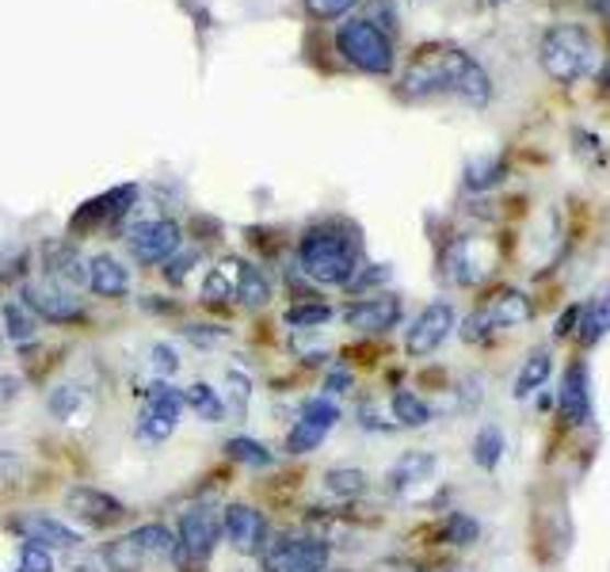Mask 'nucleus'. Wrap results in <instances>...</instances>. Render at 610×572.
<instances>
[{
    "mask_svg": "<svg viewBox=\"0 0 610 572\" xmlns=\"http://www.w3.org/2000/svg\"><path fill=\"white\" fill-rule=\"evenodd\" d=\"M389 408H393V420H397L400 428H423V424L436 420L431 405L420 397V393H413V390H393Z\"/></svg>",
    "mask_w": 610,
    "mask_h": 572,
    "instance_id": "obj_22",
    "label": "nucleus"
},
{
    "mask_svg": "<svg viewBox=\"0 0 610 572\" xmlns=\"http://www.w3.org/2000/svg\"><path fill=\"white\" fill-rule=\"evenodd\" d=\"M80 401H84V393L77 385H58V390H50V416L54 420H74Z\"/></svg>",
    "mask_w": 610,
    "mask_h": 572,
    "instance_id": "obj_36",
    "label": "nucleus"
},
{
    "mask_svg": "<svg viewBox=\"0 0 610 572\" xmlns=\"http://www.w3.org/2000/svg\"><path fill=\"white\" fill-rule=\"evenodd\" d=\"M126 240L138 263H165L172 253H180V225L172 217H142L131 225Z\"/></svg>",
    "mask_w": 610,
    "mask_h": 572,
    "instance_id": "obj_10",
    "label": "nucleus"
},
{
    "mask_svg": "<svg viewBox=\"0 0 610 572\" xmlns=\"http://www.w3.org/2000/svg\"><path fill=\"white\" fill-rule=\"evenodd\" d=\"M385 279H389V268H382V263H371V271H366V268H359L355 276H351L348 290H366V287H379V283H385Z\"/></svg>",
    "mask_w": 610,
    "mask_h": 572,
    "instance_id": "obj_45",
    "label": "nucleus"
},
{
    "mask_svg": "<svg viewBox=\"0 0 610 572\" xmlns=\"http://www.w3.org/2000/svg\"><path fill=\"white\" fill-rule=\"evenodd\" d=\"M131 206H134V188H115V191H108V195L95 199V203L80 206L74 217V229H88V225L108 222V217L115 222V217H123Z\"/></svg>",
    "mask_w": 610,
    "mask_h": 572,
    "instance_id": "obj_20",
    "label": "nucleus"
},
{
    "mask_svg": "<svg viewBox=\"0 0 610 572\" xmlns=\"http://www.w3.org/2000/svg\"><path fill=\"white\" fill-rule=\"evenodd\" d=\"M302 271L320 287H348L359 271V237L340 225H313L298 240Z\"/></svg>",
    "mask_w": 610,
    "mask_h": 572,
    "instance_id": "obj_2",
    "label": "nucleus"
},
{
    "mask_svg": "<svg viewBox=\"0 0 610 572\" xmlns=\"http://www.w3.org/2000/svg\"><path fill=\"white\" fill-rule=\"evenodd\" d=\"M431 473H436V455H428V450H408V455H400L397 462L389 466L385 481H389L393 493H408V489L423 485Z\"/></svg>",
    "mask_w": 610,
    "mask_h": 572,
    "instance_id": "obj_18",
    "label": "nucleus"
},
{
    "mask_svg": "<svg viewBox=\"0 0 610 572\" xmlns=\"http://www.w3.org/2000/svg\"><path fill=\"white\" fill-rule=\"evenodd\" d=\"M103 565H108V572H142L146 553L134 542V535H123V538H115V542L103 546Z\"/></svg>",
    "mask_w": 610,
    "mask_h": 572,
    "instance_id": "obj_26",
    "label": "nucleus"
},
{
    "mask_svg": "<svg viewBox=\"0 0 610 572\" xmlns=\"http://www.w3.org/2000/svg\"><path fill=\"white\" fill-rule=\"evenodd\" d=\"M500 176H504V165L500 160H473L470 168H465V188L470 191H485V188H493V183H500Z\"/></svg>",
    "mask_w": 610,
    "mask_h": 572,
    "instance_id": "obj_35",
    "label": "nucleus"
},
{
    "mask_svg": "<svg viewBox=\"0 0 610 572\" xmlns=\"http://www.w3.org/2000/svg\"><path fill=\"white\" fill-rule=\"evenodd\" d=\"M550 370H553V356H550V348H538V351H531L523 367H519L516 382H511V397H516V401H527V397H531V393H538L545 382H550Z\"/></svg>",
    "mask_w": 610,
    "mask_h": 572,
    "instance_id": "obj_21",
    "label": "nucleus"
},
{
    "mask_svg": "<svg viewBox=\"0 0 610 572\" xmlns=\"http://www.w3.org/2000/svg\"><path fill=\"white\" fill-rule=\"evenodd\" d=\"M325 390L328 393H348L351 390V374H348V370H328Z\"/></svg>",
    "mask_w": 610,
    "mask_h": 572,
    "instance_id": "obj_46",
    "label": "nucleus"
},
{
    "mask_svg": "<svg viewBox=\"0 0 610 572\" xmlns=\"http://www.w3.org/2000/svg\"><path fill=\"white\" fill-rule=\"evenodd\" d=\"M462 96L473 108H485L493 100V77L477 66L465 51H439L420 58L405 72V96Z\"/></svg>",
    "mask_w": 610,
    "mask_h": 572,
    "instance_id": "obj_1",
    "label": "nucleus"
},
{
    "mask_svg": "<svg viewBox=\"0 0 610 572\" xmlns=\"http://www.w3.org/2000/svg\"><path fill=\"white\" fill-rule=\"evenodd\" d=\"M229 401H233V413L237 416H245V408H248V397H252V385H248V378H245V370H233L229 367Z\"/></svg>",
    "mask_w": 610,
    "mask_h": 572,
    "instance_id": "obj_41",
    "label": "nucleus"
},
{
    "mask_svg": "<svg viewBox=\"0 0 610 572\" xmlns=\"http://www.w3.org/2000/svg\"><path fill=\"white\" fill-rule=\"evenodd\" d=\"M336 51L351 61L355 69L385 77L393 69V43L382 27H374L371 20H351L336 31Z\"/></svg>",
    "mask_w": 610,
    "mask_h": 572,
    "instance_id": "obj_5",
    "label": "nucleus"
},
{
    "mask_svg": "<svg viewBox=\"0 0 610 572\" xmlns=\"http://www.w3.org/2000/svg\"><path fill=\"white\" fill-rule=\"evenodd\" d=\"M23 305H27L35 317L50 321V325H74V321L84 317V305H80V298L74 290L50 283V279H31V283H23Z\"/></svg>",
    "mask_w": 610,
    "mask_h": 572,
    "instance_id": "obj_7",
    "label": "nucleus"
},
{
    "mask_svg": "<svg viewBox=\"0 0 610 572\" xmlns=\"http://www.w3.org/2000/svg\"><path fill=\"white\" fill-rule=\"evenodd\" d=\"M172 431H176L172 420H165V416H157V413H149V408H142V416H138V435H142V439L165 442Z\"/></svg>",
    "mask_w": 610,
    "mask_h": 572,
    "instance_id": "obj_38",
    "label": "nucleus"
},
{
    "mask_svg": "<svg viewBox=\"0 0 610 572\" xmlns=\"http://www.w3.org/2000/svg\"><path fill=\"white\" fill-rule=\"evenodd\" d=\"M222 538L240 558H260L263 542H268V519L252 504H229L222 512Z\"/></svg>",
    "mask_w": 610,
    "mask_h": 572,
    "instance_id": "obj_12",
    "label": "nucleus"
},
{
    "mask_svg": "<svg viewBox=\"0 0 610 572\" xmlns=\"http://www.w3.org/2000/svg\"><path fill=\"white\" fill-rule=\"evenodd\" d=\"M340 424V408L328 397H309L302 405V416L294 420V428L286 431V450L291 455H309L325 442V435Z\"/></svg>",
    "mask_w": 610,
    "mask_h": 572,
    "instance_id": "obj_11",
    "label": "nucleus"
},
{
    "mask_svg": "<svg viewBox=\"0 0 610 572\" xmlns=\"http://www.w3.org/2000/svg\"><path fill=\"white\" fill-rule=\"evenodd\" d=\"M134 542L142 546V553H146V561H176V535L165 527V523H146V527L131 530Z\"/></svg>",
    "mask_w": 610,
    "mask_h": 572,
    "instance_id": "obj_23",
    "label": "nucleus"
},
{
    "mask_svg": "<svg viewBox=\"0 0 610 572\" xmlns=\"http://www.w3.org/2000/svg\"><path fill=\"white\" fill-rule=\"evenodd\" d=\"M531 317H534L531 298H527L523 290H504V294L496 298L488 310L473 313V317L465 321L462 336H465V340H485L493 328H516V325H523V321H531Z\"/></svg>",
    "mask_w": 610,
    "mask_h": 572,
    "instance_id": "obj_8",
    "label": "nucleus"
},
{
    "mask_svg": "<svg viewBox=\"0 0 610 572\" xmlns=\"http://www.w3.org/2000/svg\"><path fill=\"white\" fill-rule=\"evenodd\" d=\"M332 321V305L325 302H294L286 310V325L291 328H320Z\"/></svg>",
    "mask_w": 610,
    "mask_h": 572,
    "instance_id": "obj_34",
    "label": "nucleus"
},
{
    "mask_svg": "<svg viewBox=\"0 0 610 572\" xmlns=\"http://www.w3.org/2000/svg\"><path fill=\"white\" fill-rule=\"evenodd\" d=\"M584 328H588V333H584V340H588V344H596L599 336H607V333H610V294H603L596 305H591L588 325H584Z\"/></svg>",
    "mask_w": 610,
    "mask_h": 572,
    "instance_id": "obj_39",
    "label": "nucleus"
},
{
    "mask_svg": "<svg viewBox=\"0 0 610 572\" xmlns=\"http://www.w3.org/2000/svg\"><path fill=\"white\" fill-rule=\"evenodd\" d=\"M328 550L325 538H268L260 550V569L263 572H325L328 569Z\"/></svg>",
    "mask_w": 610,
    "mask_h": 572,
    "instance_id": "obj_6",
    "label": "nucleus"
},
{
    "mask_svg": "<svg viewBox=\"0 0 610 572\" xmlns=\"http://www.w3.org/2000/svg\"><path fill=\"white\" fill-rule=\"evenodd\" d=\"M325 489L340 501H355V496L366 493V473L355 470V466H336V470L325 473Z\"/></svg>",
    "mask_w": 610,
    "mask_h": 572,
    "instance_id": "obj_30",
    "label": "nucleus"
},
{
    "mask_svg": "<svg viewBox=\"0 0 610 572\" xmlns=\"http://www.w3.org/2000/svg\"><path fill=\"white\" fill-rule=\"evenodd\" d=\"M237 279H240V260H222L203 279V298L206 302H226V298L237 294Z\"/></svg>",
    "mask_w": 610,
    "mask_h": 572,
    "instance_id": "obj_28",
    "label": "nucleus"
},
{
    "mask_svg": "<svg viewBox=\"0 0 610 572\" xmlns=\"http://www.w3.org/2000/svg\"><path fill=\"white\" fill-rule=\"evenodd\" d=\"M66 507L77 515L80 523H88V527H111V523H118L126 515V504L115 501L111 493H103V489H92V485H77L66 493Z\"/></svg>",
    "mask_w": 610,
    "mask_h": 572,
    "instance_id": "obj_13",
    "label": "nucleus"
},
{
    "mask_svg": "<svg viewBox=\"0 0 610 572\" xmlns=\"http://www.w3.org/2000/svg\"><path fill=\"white\" fill-rule=\"evenodd\" d=\"M374 572H420L413 565V561H400V558H389V561H379Z\"/></svg>",
    "mask_w": 610,
    "mask_h": 572,
    "instance_id": "obj_47",
    "label": "nucleus"
},
{
    "mask_svg": "<svg viewBox=\"0 0 610 572\" xmlns=\"http://www.w3.org/2000/svg\"><path fill=\"white\" fill-rule=\"evenodd\" d=\"M439 538L451 546H473L481 538V523L470 512H451L439 527Z\"/></svg>",
    "mask_w": 610,
    "mask_h": 572,
    "instance_id": "obj_32",
    "label": "nucleus"
},
{
    "mask_svg": "<svg viewBox=\"0 0 610 572\" xmlns=\"http://www.w3.org/2000/svg\"><path fill=\"white\" fill-rule=\"evenodd\" d=\"M343 321L359 333H389L400 321V298L379 294V298H363V302L348 305L343 310Z\"/></svg>",
    "mask_w": 610,
    "mask_h": 572,
    "instance_id": "obj_16",
    "label": "nucleus"
},
{
    "mask_svg": "<svg viewBox=\"0 0 610 572\" xmlns=\"http://www.w3.org/2000/svg\"><path fill=\"white\" fill-rule=\"evenodd\" d=\"M12 530H20L27 542L43 546V550H74V546L80 542V535L69 523L54 519V515L46 512H27V515H15L12 519Z\"/></svg>",
    "mask_w": 610,
    "mask_h": 572,
    "instance_id": "obj_14",
    "label": "nucleus"
},
{
    "mask_svg": "<svg viewBox=\"0 0 610 572\" xmlns=\"http://www.w3.org/2000/svg\"><path fill=\"white\" fill-rule=\"evenodd\" d=\"M152 367H157V374H176L180 370V356H176L172 344H152Z\"/></svg>",
    "mask_w": 610,
    "mask_h": 572,
    "instance_id": "obj_43",
    "label": "nucleus"
},
{
    "mask_svg": "<svg viewBox=\"0 0 610 572\" xmlns=\"http://www.w3.org/2000/svg\"><path fill=\"white\" fill-rule=\"evenodd\" d=\"M599 85H603V88H610V66H607L603 72H599Z\"/></svg>",
    "mask_w": 610,
    "mask_h": 572,
    "instance_id": "obj_49",
    "label": "nucleus"
},
{
    "mask_svg": "<svg viewBox=\"0 0 610 572\" xmlns=\"http://www.w3.org/2000/svg\"><path fill=\"white\" fill-rule=\"evenodd\" d=\"M43 260H46V279L66 290H84L88 287V260L77 253V245L69 240H54V245L43 248Z\"/></svg>",
    "mask_w": 610,
    "mask_h": 572,
    "instance_id": "obj_15",
    "label": "nucleus"
},
{
    "mask_svg": "<svg viewBox=\"0 0 610 572\" xmlns=\"http://www.w3.org/2000/svg\"><path fill=\"white\" fill-rule=\"evenodd\" d=\"M458 317H454V305L451 302H431L420 310V317L413 321L405 336V351L413 359H428L431 351H439L447 344V336L454 333Z\"/></svg>",
    "mask_w": 610,
    "mask_h": 572,
    "instance_id": "obj_9",
    "label": "nucleus"
},
{
    "mask_svg": "<svg viewBox=\"0 0 610 572\" xmlns=\"http://www.w3.org/2000/svg\"><path fill=\"white\" fill-rule=\"evenodd\" d=\"M561 416L565 424H588L591 416V390H588V362H573L561 382Z\"/></svg>",
    "mask_w": 610,
    "mask_h": 572,
    "instance_id": "obj_17",
    "label": "nucleus"
},
{
    "mask_svg": "<svg viewBox=\"0 0 610 572\" xmlns=\"http://www.w3.org/2000/svg\"><path fill=\"white\" fill-rule=\"evenodd\" d=\"M88 287L100 298H123L131 290V271L115 260V256H92L88 260Z\"/></svg>",
    "mask_w": 610,
    "mask_h": 572,
    "instance_id": "obj_19",
    "label": "nucleus"
},
{
    "mask_svg": "<svg viewBox=\"0 0 610 572\" xmlns=\"http://www.w3.org/2000/svg\"><path fill=\"white\" fill-rule=\"evenodd\" d=\"M309 4L313 15H320V20H336V15H343L348 8H355L359 0H305Z\"/></svg>",
    "mask_w": 610,
    "mask_h": 572,
    "instance_id": "obj_44",
    "label": "nucleus"
},
{
    "mask_svg": "<svg viewBox=\"0 0 610 572\" xmlns=\"http://www.w3.org/2000/svg\"><path fill=\"white\" fill-rule=\"evenodd\" d=\"M591 8H596L599 15H607V20H610V0H591Z\"/></svg>",
    "mask_w": 610,
    "mask_h": 572,
    "instance_id": "obj_48",
    "label": "nucleus"
},
{
    "mask_svg": "<svg viewBox=\"0 0 610 572\" xmlns=\"http://www.w3.org/2000/svg\"><path fill=\"white\" fill-rule=\"evenodd\" d=\"M176 561L183 569H199L211 561L214 546L222 542V512L214 504H191L180 515V530H176Z\"/></svg>",
    "mask_w": 610,
    "mask_h": 572,
    "instance_id": "obj_4",
    "label": "nucleus"
},
{
    "mask_svg": "<svg viewBox=\"0 0 610 572\" xmlns=\"http://www.w3.org/2000/svg\"><path fill=\"white\" fill-rule=\"evenodd\" d=\"M146 408L157 416H165V420L180 424V413L188 405H183V390H176L172 382H152L146 390Z\"/></svg>",
    "mask_w": 610,
    "mask_h": 572,
    "instance_id": "obj_27",
    "label": "nucleus"
},
{
    "mask_svg": "<svg viewBox=\"0 0 610 572\" xmlns=\"http://www.w3.org/2000/svg\"><path fill=\"white\" fill-rule=\"evenodd\" d=\"M183 336H188L195 348H214V344L226 340V333H222V328H211V325H188L183 328Z\"/></svg>",
    "mask_w": 610,
    "mask_h": 572,
    "instance_id": "obj_42",
    "label": "nucleus"
},
{
    "mask_svg": "<svg viewBox=\"0 0 610 572\" xmlns=\"http://www.w3.org/2000/svg\"><path fill=\"white\" fill-rule=\"evenodd\" d=\"M195 263H199V253H191V248H183V253H172L165 260V279L172 287H180L183 279L191 276V268H195Z\"/></svg>",
    "mask_w": 610,
    "mask_h": 572,
    "instance_id": "obj_40",
    "label": "nucleus"
},
{
    "mask_svg": "<svg viewBox=\"0 0 610 572\" xmlns=\"http://www.w3.org/2000/svg\"><path fill=\"white\" fill-rule=\"evenodd\" d=\"M481 4H504V0H481Z\"/></svg>",
    "mask_w": 610,
    "mask_h": 572,
    "instance_id": "obj_50",
    "label": "nucleus"
},
{
    "mask_svg": "<svg viewBox=\"0 0 610 572\" xmlns=\"http://www.w3.org/2000/svg\"><path fill=\"white\" fill-rule=\"evenodd\" d=\"M237 298H240V305H248V310H260V305H268L271 302V279H268V271L256 268V263H240Z\"/></svg>",
    "mask_w": 610,
    "mask_h": 572,
    "instance_id": "obj_25",
    "label": "nucleus"
},
{
    "mask_svg": "<svg viewBox=\"0 0 610 572\" xmlns=\"http://www.w3.org/2000/svg\"><path fill=\"white\" fill-rule=\"evenodd\" d=\"M4 328L15 344H31L38 336V317L23 302H8L4 305Z\"/></svg>",
    "mask_w": 610,
    "mask_h": 572,
    "instance_id": "obj_31",
    "label": "nucleus"
},
{
    "mask_svg": "<svg viewBox=\"0 0 610 572\" xmlns=\"http://www.w3.org/2000/svg\"><path fill=\"white\" fill-rule=\"evenodd\" d=\"M500 458H504V431L496 428V424L477 428V435H473V462H477L481 470H496Z\"/></svg>",
    "mask_w": 610,
    "mask_h": 572,
    "instance_id": "obj_29",
    "label": "nucleus"
},
{
    "mask_svg": "<svg viewBox=\"0 0 610 572\" xmlns=\"http://www.w3.org/2000/svg\"><path fill=\"white\" fill-rule=\"evenodd\" d=\"M183 405H188L191 413H195L199 420H206V424L226 420V405H222L218 390H214V385H206V382L188 385V390H183Z\"/></svg>",
    "mask_w": 610,
    "mask_h": 572,
    "instance_id": "obj_24",
    "label": "nucleus"
},
{
    "mask_svg": "<svg viewBox=\"0 0 610 572\" xmlns=\"http://www.w3.org/2000/svg\"><path fill=\"white\" fill-rule=\"evenodd\" d=\"M325 572H348V569H325Z\"/></svg>",
    "mask_w": 610,
    "mask_h": 572,
    "instance_id": "obj_51",
    "label": "nucleus"
},
{
    "mask_svg": "<svg viewBox=\"0 0 610 572\" xmlns=\"http://www.w3.org/2000/svg\"><path fill=\"white\" fill-rule=\"evenodd\" d=\"M15 572H54V553L43 550L35 542H23L20 546V569Z\"/></svg>",
    "mask_w": 610,
    "mask_h": 572,
    "instance_id": "obj_37",
    "label": "nucleus"
},
{
    "mask_svg": "<svg viewBox=\"0 0 610 572\" xmlns=\"http://www.w3.org/2000/svg\"><path fill=\"white\" fill-rule=\"evenodd\" d=\"M226 450H229L233 462H245V466H252V470H263V466L275 462V455H271L263 442L248 439V435H233V439L226 442Z\"/></svg>",
    "mask_w": 610,
    "mask_h": 572,
    "instance_id": "obj_33",
    "label": "nucleus"
},
{
    "mask_svg": "<svg viewBox=\"0 0 610 572\" xmlns=\"http://www.w3.org/2000/svg\"><path fill=\"white\" fill-rule=\"evenodd\" d=\"M538 61L557 85H576L596 69V43L580 23H557L538 43Z\"/></svg>",
    "mask_w": 610,
    "mask_h": 572,
    "instance_id": "obj_3",
    "label": "nucleus"
}]
</instances>
